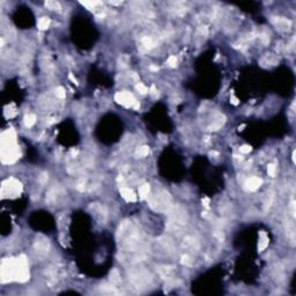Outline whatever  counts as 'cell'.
Here are the masks:
<instances>
[{"label": "cell", "mask_w": 296, "mask_h": 296, "mask_svg": "<svg viewBox=\"0 0 296 296\" xmlns=\"http://www.w3.org/2000/svg\"><path fill=\"white\" fill-rule=\"evenodd\" d=\"M116 100L117 102L126 105V106H130V105H134L136 104V100H134L133 95L127 93V92H122V93H117L116 94Z\"/></svg>", "instance_id": "cell-1"}, {"label": "cell", "mask_w": 296, "mask_h": 296, "mask_svg": "<svg viewBox=\"0 0 296 296\" xmlns=\"http://www.w3.org/2000/svg\"><path fill=\"white\" fill-rule=\"evenodd\" d=\"M260 184H261V179H259V178H257V177H251V178L248 179V182L245 183L247 189L250 190V191L257 190L258 187L260 186Z\"/></svg>", "instance_id": "cell-2"}, {"label": "cell", "mask_w": 296, "mask_h": 296, "mask_svg": "<svg viewBox=\"0 0 296 296\" xmlns=\"http://www.w3.org/2000/svg\"><path fill=\"white\" fill-rule=\"evenodd\" d=\"M120 193H122V196H123L127 201H134V200H136V194H134L133 191L130 190L128 187H122Z\"/></svg>", "instance_id": "cell-3"}, {"label": "cell", "mask_w": 296, "mask_h": 296, "mask_svg": "<svg viewBox=\"0 0 296 296\" xmlns=\"http://www.w3.org/2000/svg\"><path fill=\"white\" fill-rule=\"evenodd\" d=\"M277 27L281 30H288L289 27H290V22L286 19H282V17H279L278 19V22H277Z\"/></svg>", "instance_id": "cell-4"}, {"label": "cell", "mask_w": 296, "mask_h": 296, "mask_svg": "<svg viewBox=\"0 0 296 296\" xmlns=\"http://www.w3.org/2000/svg\"><path fill=\"white\" fill-rule=\"evenodd\" d=\"M267 244H268V238L266 237V235H265V234H261V239L259 241V244H258V249H259V251H263V250L267 247Z\"/></svg>", "instance_id": "cell-5"}, {"label": "cell", "mask_w": 296, "mask_h": 296, "mask_svg": "<svg viewBox=\"0 0 296 296\" xmlns=\"http://www.w3.org/2000/svg\"><path fill=\"white\" fill-rule=\"evenodd\" d=\"M148 192H149V185L148 184H144L139 187V194L141 198H146L148 196Z\"/></svg>", "instance_id": "cell-6"}, {"label": "cell", "mask_w": 296, "mask_h": 296, "mask_svg": "<svg viewBox=\"0 0 296 296\" xmlns=\"http://www.w3.org/2000/svg\"><path fill=\"white\" fill-rule=\"evenodd\" d=\"M45 6H46L49 9H51V11H59V9H60V5H59V3H57V1H46V3H45Z\"/></svg>", "instance_id": "cell-7"}, {"label": "cell", "mask_w": 296, "mask_h": 296, "mask_svg": "<svg viewBox=\"0 0 296 296\" xmlns=\"http://www.w3.org/2000/svg\"><path fill=\"white\" fill-rule=\"evenodd\" d=\"M50 24V20L47 17H42L39 21H38V28L39 29H46Z\"/></svg>", "instance_id": "cell-8"}, {"label": "cell", "mask_w": 296, "mask_h": 296, "mask_svg": "<svg viewBox=\"0 0 296 296\" xmlns=\"http://www.w3.org/2000/svg\"><path fill=\"white\" fill-rule=\"evenodd\" d=\"M35 120H36V117L34 115H28V116H25V118H24V123H25V125L28 127L33 126L35 124Z\"/></svg>", "instance_id": "cell-9"}, {"label": "cell", "mask_w": 296, "mask_h": 296, "mask_svg": "<svg viewBox=\"0 0 296 296\" xmlns=\"http://www.w3.org/2000/svg\"><path fill=\"white\" fill-rule=\"evenodd\" d=\"M267 171H268V175L272 176V177H274V176H275V174H277V167H275L274 164H268V167H267Z\"/></svg>", "instance_id": "cell-10"}, {"label": "cell", "mask_w": 296, "mask_h": 296, "mask_svg": "<svg viewBox=\"0 0 296 296\" xmlns=\"http://www.w3.org/2000/svg\"><path fill=\"white\" fill-rule=\"evenodd\" d=\"M136 88H137V90H138L140 94H146V93H148V88H147L145 85H142V84H138V85L136 86Z\"/></svg>", "instance_id": "cell-11"}, {"label": "cell", "mask_w": 296, "mask_h": 296, "mask_svg": "<svg viewBox=\"0 0 296 296\" xmlns=\"http://www.w3.org/2000/svg\"><path fill=\"white\" fill-rule=\"evenodd\" d=\"M148 152H149L148 147L144 146V147H140V148L137 150V154H138L139 156H145V155H147V154H148Z\"/></svg>", "instance_id": "cell-12"}, {"label": "cell", "mask_w": 296, "mask_h": 296, "mask_svg": "<svg viewBox=\"0 0 296 296\" xmlns=\"http://www.w3.org/2000/svg\"><path fill=\"white\" fill-rule=\"evenodd\" d=\"M118 278H119V274H118L117 271H114V272L110 274V279H111V281L115 282V283H117V282L120 281V279H118Z\"/></svg>", "instance_id": "cell-13"}, {"label": "cell", "mask_w": 296, "mask_h": 296, "mask_svg": "<svg viewBox=\"0 0 296 296\" xmlns=\"http://www.w3.org/2000/svg\"><path fill=\"white\" fill-rule=\"evenodd\" d=\"M56 96H58V97H60V98H64V97H65V90H64V88H61V87L56 88Z\"/></svg>", "instance_id": "cell-14"}, {"label": "cell", "mask_w": 296, "mask_h": 296, "mask_svg": "<svg viewBox=\"0 0 296 296\" xmlns=\"http://www.w3.org/2000/svg\"><path fill=\"white\" fill-rule=\"evenodd\" d=\"M168 64H169L171 67H175V66H176V64H177V59H176V57H170V58L168 59Z\"/></svg>", "instance_id": "cell-15"}, {"label": "cell", "mask_w": 296, "mask_h": 296, "mask_svg": "<svg viewBox=\"0 0 296 296\" xmlns=\"http://www.w3.org/2000/svg\"><path fill=\"white\" fill-rule=\"evenodd\" d=\"M239 150H241V153H249L250 150H251V147L250 146H247V145H244V146H242L241 148H239Z\"/></svg>", "instance_id": "cell-16"}, {"label": "cell", "mask_w": 296, "mask_h": 296, "mask_svg": "<svg viewBox=\"0 0 296 296\" xmlns=\"http://www.w3.org/2000/svg\"><path fill=\"white\" fill-rule=\"evenodd\" d=\"M182 261H183L184 264H186V265H190V264H191V260H190V258H189V257H187V256H186V257L184 256V257H183V260H182Z\"/></svg>", "instance_id": "cell-17"}, {"label": "cell", "mask_w": 296, "mask_h": 296, "mask_svg": "<svg viewBox=\"0 0 296 296\" xmlns=\"http://www.w3.org/2000/svg\"><path fill=\"white\" fill-rule=\"evenodd\" d=\"M290 208H291V214H293V215H295V202H294V201L291 202Z\"/></svg>", "instance_id": "cell-18"}]
</instances>
